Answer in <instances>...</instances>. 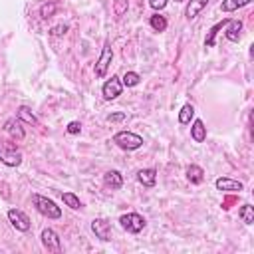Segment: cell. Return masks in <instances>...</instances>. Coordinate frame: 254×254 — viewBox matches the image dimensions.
Wrapping results in <instances>:
<instances>
[{
  "mask_svg": "<svg viewBox=\"0 0 254 254\" xmlns=\"http://www.w3.org/2000/svg\"><path fill=\"white\" fill-rule=\"evenodd\" d=\"M228 42H238L242 36V20H230L226 24V32H224Z\"/></svg>",
  "mask_w": 254,
  "mask_h": 254,
  "instance_id": "obj_13",
  "label": "cell"
},
{
  "mask_svg": "<svg viewBox=\"0 0 254 254\" xmlns=\"http://www.w3.org/2000/svg\"><path fill=\"white\" fill-rule=\"evenodd\" d=\"M129 8V0H113V14L115 18H121Z\"/></svg>",
  "mask_w": 254,
  "mask_h": 254,
  "instance_id": "obj_27",
  "label": "cell"
},
{
  "mask_svg": "<svg viewBox=\"0 0 254 254\" xmlns=\"http://www.w3.org/2000/svg\"><path fill=\"white\" fill-rule=\"evenodd\" d=\"M252 0H222L220 2V10L222 12H234V10H238V8H242V6H248Z\"/></svg>",
  "mask_w": 254,
  "mask_h": 254,
  "instance_id": "obj_20",
  "label": "cell"
},
{
  "mask_svg": "<svg viewBox=\"0 0 254 254\" xmlns=\"http://www.w3.org/2000/svg\"><path fill=\"white\" fill-rule=\"evenodd\" d=\"M149 26L155 30V32H165L167 30V18L161 16V14H153L149 18Z\"/></svg>",
  "mask_w": 254,
  "mask_h": 254,
  "instance_id": "obj_22",
  "label": "cell"
},
{
  "mask_svg": "<svg viewBox=\"0 0 254 254\" xmlns=\"http://www.w3.org/2000/svg\"><path fill=\"white\" fill-rule=\"evenodd\" d=\"M103 183H105V187H109V189L117 190V189H121V187H123V175H121L119 171L111 169V171H107V173L103 175Z\"/></svg>",
  "mask_w": 254,
  "mask_h": 254,
  "instance_id": "obj_14",
  "label": "cell"
},
{
  "mask_svg": "<svg viewBox=\"0 0 254 254\" xmlns=\"http://www.w3.org/2000/svg\"><path fill=\"white\" fill-rule=\"evenodd\" d=\"M32 204H34V208H36L42 216H46V218L56 220V218L62 216V208H60L52 198H48V196H44V194H40V192H34V194H32Z\"/></svg>",
  "mask_w": 254,
  "mask_h": 254,
  "instance_id": "obj_1",
  "label": "cell"
},
{
  "mask_svg": "<svg viewBox=\"0 0 254 254\" xmlns=\"http://www.w3.org/2000/svg\"><path fill=\"white\" fill-rule=\"evenodd\" d=\"M4 131H6L14 141H24V137H26V131H24V127H22V121H20L18 117L6 119V123H4Z\"/></svg>",
  "mask_w": 254,
  "mask_h": 254,
  "instance_id": "obj_10",
  "label": "cell"
},
{
  "mask_svg": "<svg viewBox=\"0 0 254 254\" xmlns=\"http://www.w3.org/2000/svg\"><path fill=\"white\" fill-rule=\"evenodd\" d=\"M121 91H123V83H121V79L117 75H111V79H107L103 83V87H101V95H103L105 101L117 99L121 95Z\"/></svg>",
  "mask_w": 254,
  "mask_h": 254,
  "instance_id": "obj_7",
  "label": "cell"
},
{
  "mask_svg": "<svg viewBox=\"0 0 254 254\" xmlns=\"http://www.w3.org/2000/svg\"><path fill=\"white\" fill-rule=\"evenodd\" d=\"M228 22H230V18H222L220 22H216V24L208 30V34H206V38H204V46H206V48H212V46L216 44V42H214L216 34H218L222 28H226V24H228Z\"/></svg>",
  "mask_w": 254,
  "mask_h": 254,
  "instance_id": "obj_15",
  "label": "cell"
},
{
  "mask_svg": "<svg viewBox=\"0 0 254 254\" xmlns=\"http://www.w3.org/2000/svg\"><path fill=\"white\" fill-rule=\"evenodd\" d=\"M56 12H58V2H44V4L40 6V16H42V20L52 18Z\"/></svg>",
  "mask_w": 254,
  "mask_h": 254,
  "instance_id": "obj_24",
  "label": "cell"
},
{
  "mask_svg": "<svg viewBox=\"0 0 254 254\" xmlns=\"http://www.w3.org/2000/svg\"><path fill=\"white\" fill-rule=\"evenodd\" d=\"M113 143L123 151H137L143 147V137L133 131H119L113 135Z\"/></svg>",
  "mask_w": 254,
  "mask_h": 254,
  "instance_id": "obj_2",
  "label": "cell"
},
{
  "mask_svg": "<svg viewBox=\"0 0 254 254\" xmlns=\"http://www.w3.org/2000/svg\"><path fill=\"white\" fill-rule=\"evenodd\" d=\"M111 60H113V50H111V44L105 42V46L101 50V56H99V60L95 62V67H93L97 77H105V73H107V69L111 65Z\"/></svg>",
  "mask_w": 254,
  "mask_h": 254,
  "instance_id": "obj_5",
  "label": "cell"
},
{
  "mask_svg": "<svg viewBox=\"0 0 254 254\" xmlns=\"http://www.w3.org/2000/svg\"><path fill=\"white\" fill-rule=\"evenodd\" d=\"M0 161L6 167H18L22 163V153L12 141H2L0 139Z\"/></svg>",
  "mask_w": 254,
  "mask_h": 254,
  "instance_id": "obj_3",
  "label": "cell"
},
{
  "mask_svg": "<svg viewBox=\"0 0 254 254\" xmlns=\"http://www.w3.org/2000/svg\"><path fill=\"white\" fill-rule=\"evenodd\" d=\"M16 117H18L22 123H28V125H34V127L40 125L38 117H36V115L30 111V107H26V105H20V107L16 109Z\"/></svg>",
  "mask_w": 254,
  "mask_h": 254,
  "instance_id": "obj_16",
  "label": "cell"
},
{
  "mask_svg": "<svg viewBox=\"0 0 254 254\" xmlns=\"http://www.w3.org/2000/svg\"><path fill=\"white\" fill-rule=\"evenodd\" d=\"M192 117H194V107H192L190 103H185V105L181 107V111H179V123H181V125H189Z\"/></svg>",
  "mask_w": 254,
  "mask_h": 254,
  "instance_id": "obj_21",
  "label": "cell"
},
{
  "mask_svg": "<svg viewBox=\"0 0 254 254\" xmlns=\"http://www.w3.org/2000/svg\"><path fill=\"white\" fill-rule=\"evenodd\" d=\"M167 2H169V0H149V4H151L153 10H163V8L167 6Z\"/></svg>",
  "mask_w": 254,
  "mask_h": 254,
  "instance_id": "obj_31",
  "label": "cell"
},
{
  "mask_svg": "<svg viewBox=\"0 0 254 254\" xmlns=\"http://www.w3.org/2000/svg\"><path fill=\"white\" fill-rule=\"evenodd\" d=\"M139 81H141V77H139L137 71H127V73L123 75V81H121V83H123L125 87H135Z\"/></svg>",
  "mask_w": 254,
  "mask_h": 254,
  "instance_id": "obj_26",
  "label": "cell"
},
{
  "mask_svg": "<svg viewBox=\"0 0 254 254\" xmlns=\"http://www.w3.org/2000/svg\"><path fill=\"white\" fill-rule=\"evenodd\" d=\"M65 131H67L69 135H77V133L81 131V123H79V121H69L67 127H65Z\"/></svg>",
  "mask_w": 254,
  "mask_h": 254,
  "instance_id": "obj_28",
  "label": "cell"
},
{
  "mask_svg": "<svg viewBox=\"0 0 254 254\" xmlns=\"http://www.w3.org/2000/svg\"><path fill=\"white\" fill-rule=\"evenodd\" d=\"M62 200L69 206V208H73V210H79L83 204H81V200L73 194V192H62Z\"/></svg>",
  "mask_w": 254,
  "mask_h": 254,
  "instance_id": "obj_25",
  "label": "cell"
},
{
  "mask_svg": "<svg viewBox=\"0 0 254 254\" xmlns=\"http://www.w3.org/2000/svg\"><path fill=\"white\" fill-rule=\"evenodd\" d=\"M40 240H42V246H44L48 252H54V254L62 252V242H60V236H58L56 230L44 228L42 234H40Z\"/></svg>",
  "mask_w": 254,
  "mask_h": 254,
  "instance_id": "obj_6",
  "label": "cell"
},
{
  "mask_svg": "<svg viewBox=\"0 0 254 254\" xmlns=\"http://www.w3.org/2000/svg\"><path fill=\"white\" fill-rule=\"evenodd\" d=\"M187 179H189L192 185H200V183L204 181V171H202V167H198V165H189V167H187Z\"/></svg>",
  "mask_w": 254,
  "mask_h": 254,
  "instance_id": "obj_19",
  "label": "cell"
},
{
  "mask_svg": "<svg viewBox=\"0 0 254 254\" xmlns=\"http://www.w3.org/2000/svg\"><path fill=\"white\" fill-rule=\"evenodd\" d=\"M206 4H208V0H189V4H187V8H185L187 20H194V18L206 8Z\"/></svg>",
  "mask_w": 254,
  "mask_h": 254,
  "instance_id": "obj_12",
  "label": "cell"
},
{
  "mask_svg": "<svg viewBox=\"0 0 254 254\" xmlns=\"http://www.w3.org/2000/svg\"><path fill=\"white\" fill-rule=\"evenodd\" d=\"M190 137H192L194 143H202L206 139V127H204V123L200 119H194V123L190 127Z\"/></svg>",
  "mask_w": 254,
  "mask_h": 254,
  "instance_id": "obj_18",
  "label": "cell"
},
{
  "mask_svg": "<svg viewBox=\"0 0 254 254\" xmlns=\"http://www.w3.org/2000/svg\"><path fill=\"white\" fill-rule=\"evenodd\" d=\"M8 220H10V224H12L16 230H20V232H28L30 226H32L28 214L22 212L20 208H10V210H8Z\"/></svg>",
  "mask_w": 254,
  "mask_h": 254,
  "instance_id": "obj_8",
  "label": "cell"
},
{
  "mask_svg": "<svg viewBox=\"0 0 254 254\" xmlns=\"http://www.w3.org/2000/svg\"><path fill=\"white\" fill-rule=\"evenodd\" d=\"M119 224L123 230L131 232V234H139L143 228H145V218L139 214V212H127V214H121L119 216Z\"/></svg>",
  "mask_w": 254,
  "mask_h": 254,
  "instance_id": "obj_4",
  "label": "cell"
},
{
  "mask_svg": "<svg viewBox=\"0 0 254 254\" xmlns=\"http://www.w3.org/2000/svg\"><path fill=\"white\" fill-rule=\"evenodd\" d=\"M65 32H67V26H65V24H58V26H54V28L50 30L52 36H64Z\"/></svg>",
  "mask_w": 254,
  "mask_h": 254,
  "instance_id": "obj_29",
  "label": "cell"
},
{
  "mask_svg": "<svg viewBox=\"0 0 254 254\" xmlns=\"http://www.w3.org/2000/svg\"><path fill=\"white\" fill-rule=\"evenodd\" d=\"M125 117H127L125 113L117 111V113H109V115H107V121H109V123H117V121H125Z\"/></svg>",
  "mask_w": 254,
  "mask_h": 254,
  "instance_id": "obj_30",
  "label": "cell"
},
{
  "mask_svg": "<svg viewBox=\"0 0 254 254\" xmlns=\"http://www.w3.org/2000/svg\"><path fill=\"white\" fill-rule=\"evenodd\" d=\"M91 232L101 242L111 240V224H109V220H105V218H93L91 220Z\"/></svg>",
  "mask_w": 254,
  "mask_h": 254,
  "instance_id": "obj_9",
  "label": "cell"
},
{
  "mask_svg": "<svg viewBox=\"0 0 254 254\" xmlns=\"http://www.w3.org/2000/svg\"><path fill=\"white\" fill-rule=\"evenodd\" d=\"M137 181L143 187H155V183H157V171L155 169H141V171H137Z\"/></svg>",
  "mask_w": 254,
  "mask_h": 254,
  "instance_id": "obj_17",
  "label": "cell"
},
{
  "mask_svg": "<svg viewBox=\"0 0 254 254\" xmlns=\"http://www.w3.org/2000/svg\"><path fill=\"white\" fill-rule=\"evenodd\" d=\"M214 187L218 190H224V192H240V190H244V185L240 181H236V179H230V177H218L214 181Z\"/></svg>",
  "mask_w": 254,
  "mask_h": 254,
  "instance_id": "obj_11",
  "label": "cell"
},
{
  "mask_svg": "<svg viewBox=\"0 0 254 254\" xmlns=\"http://www.w3.org/2000/svg\"><path fill=\"white\" fill-rule=\"evenodd\" d=\"M238 216L244 224H252L254 222V206L252 204H242L238 210Z\"/></svg>",
  "mask_w": 254,
  "mask_h": 254,
  "instance_id": "obj_23",
  "label": "cell"
}]
</instances>
